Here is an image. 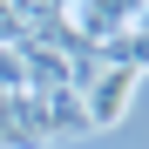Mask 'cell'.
<instances>
[{
    "instance_id": "6da1fadb",
    "label": "cell",
    "mask_w": 149,
    "mask_h": 149,
    "mask_svg": "<svg viewBox=\"0 0 149 149\" xmlns=\"http://www.w3.org/2000/svg\"><path fill=\"white\" fill-rule=\"evenodd\" d=\"M129 88H136V74H129V68H102V74L88 81V95H81V102H88V122H122Z\"/></svg>"
},
{
    "instance_id": "7a4b0ae2",
    "label": "cell",
    "mask_w": 149,
    "mask_h": 149,
    "mask_svg": "<svg viewBox=\"0 0 149 149\" xmlns=\"http://www.w3.org/2000/svg\"><path fill=\"white\" fill-rule=\"evenodd\" d=\"M81 129H95V122H88V102L74 88H54V95H47V136H81Z\"/></svg>"
}]
</instances>
